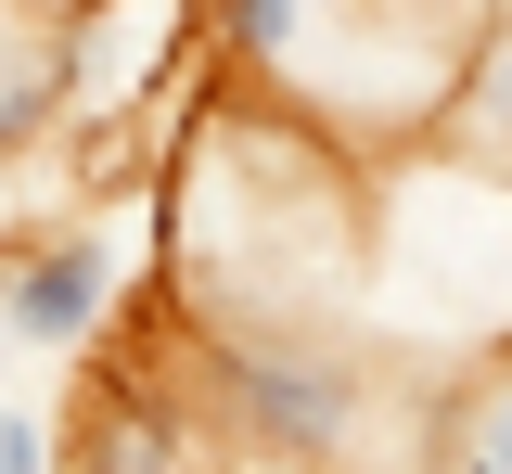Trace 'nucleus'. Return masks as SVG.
Here are the masks:
<instances>
[{
  "label": "nucleus",
  "mask_w": 512,
  "mask_h": 474,
  "mask_svg": "<svg viewBox=\"0 0 512 474\" xmlns=\"http://www.w3.org/2000/svg\"><path fill=\"white\" fill-rule=\"evenodd\" d=\"M0 474H52V436H39V410H0Z\"/></svg>",
  "instance_id": "nucleus-8"
},
{
  "label": "nucleus",
  "mask_w": 512,
  "mask_h": 474,
  "mask_svg": "<svg viewBox=\"0 0 512 474\" xmlns=\"http://www.w3.org/2000/svg\"><path fill=\"white\" fill-rule=\"evenodd\" d=\"M205 410L180 398V385H154V359L141 372H116L103 398L77 410V436H64V474H205Z\"/></svg>",
  "instance_id": "nucleus-3"
},
{
  "label": "nucleus",
  "mask_w": 512,
  "mask_h": 474,
  "mask_svg": "<svg viewBox=\"0 0 512 474\" xmlns=\"http://www.w3.org/2000/svg\"><path fill=\"white\" fill-rule=\"evenodd\" d=\"M0 244H13V205H0Z\"/></svg>",
  "instance_id": "nucleus-9"
},
{
  "label": "nucleus",
  "mask_w": 512,
  "mask_h": 474,
  "mask_svg": "<svg viewBox=\"0 0 512 474\" xmlns=\"http://www.w3.org/2000/svg\"><path fill=\"white\" fill-rule=\"evenodd\" d=\"M103 321H116V244L103 231H39V244L0 257V346L64 359V346H90Z\"/></svg>",
  "instance_id": "nucleus-2"
},
{
  "label": "nucleus",
  "mask_w": 512,
  "mask_h": 474,
  "mask_svg": "<svg viewBox=\"0 0 512 474\" xmlns=\"http://www.w3.org/2000/svg\"><path fill=\"white\" fill-rule=\"evenodd\" d=\"M308 13H320V0H192L205 52L244 77V90H282V77H295V52H308Z\"/></svg>",
  "instance_id": "nucleus-7"
},
{
  "label": "nucleus",
  "mask_w": 512,
  "mask_h": 474,
  "mask_svg": "<svg viewBox=\"0 0 512 474\" xmlns=\"http://www.w3.org/2000/svg\"><path fill=\"white\" fill-rule=\"evenodd\" d=\"M180 334H192V385L180 398L205 410L218 449H256L282 474H346L372 449L384 359L346 346L333 321H180Z\"/></svg>",
  "instance_id": "nucleus-1"
},
{
  "label": "nucleus",
  "mask_w": 512,
  "mask_h": 474,
  "mask_svg": "<svg viewBox=\"0 0 512 474\" xmlns=\"http://www.w3.org/2000/svg\"><path fill=\"white\" fill-rule=\"evenodd\" d=\"M423 141H436L448 167H474V180H512V13L474 26V52L448 65V103H436Z\"/></svg>",
  "instance_id": "nucleus-6"
},
{
  "label": "nucleus",
  "mask_w": 512,
  "mask_h": 474,
  "mask_svg": "<svg viewBox=\"0 0 512 474\" xmlns=\"http://www.w3.org/2000/svg\"><path fill=\"white\" fill-rule=\"evenodd\" d=\"M77 129V65H64V26L0 0V167H26L39 141Z\"/></svg>",
  "instance_id": "nucleus-5"
},
{
  "label": "nucleus",
  "mask_w": 512,
  "mask_h": 474,
  "mask_svg": "<svg viewBox=\"0 0 512 474\" xmlns=\"http://www.w3.org/2000/svg\"><path fill=\"white\" fill-rule=\"evenodd\" d=\"M410 462L423 474H512V334L474 346L436 398H423V449Z\"/></svg>",
  "instance_id": "nucleus-4"
}]
</instances>
